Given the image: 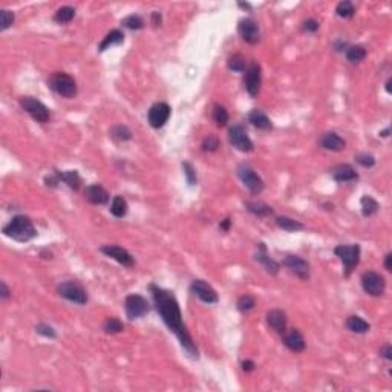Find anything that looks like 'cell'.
Returning <instances> with one entry per match:
<instances>
[{"label": "cell", "instance_id": "obj_1", "mask_svg": "<svg viewBox=\"0 0 392 392\" xmlns=\"http://www.w3.org/2000/svg\"><path fill=\"white\" fill-rule=\"evenodd\" d=\"M151 293H152V297H154V304L157 307L158 314L161 315L162 322L165 323V326L170 329V332H173L182 349L192 357V359H198L199 357V352H198V348L192 339V335L189 334L184 322H182V315H181V310H179V304L176 301V297L173 296V293L164 290V288H159L158 285L152 284L149 287Z\"/></svg>", "mask_w": 392, "mask_h": 392}, {"label": "cell", "instance_id": "obj_2", "mask_svg": "<svg viewBox=\"0 0 392 392\" xmlns=\"http://www.w3.org/2000/svg\"><path fill=\"white\" fill-rule=\"evenodd\" d=\"M3 235L17 240V242H28L37 236V230H35L31 218H28L25 215H17L3 227Z\"/></svg>", "mask_w": 392, "mask_h": 392}, {"label": "cell", "instance_id": "obj_3", "mask_svg": "<svg viewBox=\"0 0 392 392\" xmlns=\"http://www.w3.org/2000/svg\"><path fill=\"white\" fill-rule=\"evenodd\" d=\"M48 86L65 98H74L77 95V81L66 72H54L48 80Z\"/></svg>", "mask_w": 392, "mask_h": 392}, {"label": "cell", "instance_id": "obj_4", "mask_svg": "<svg viewBox=\"0 0 392 392\" xmlns=\"http://www.w3.org/2000/svg\"><path fill=\"white\" fill-rule=\"evenodd\" d=\"M334 254L340 257L343 267H345V276H349L351 271L359 265L360 262V247L357 244L351 245H337L334 248Z\"/></svg>", "mask_w": 392, "mask_h": 392}, {"label": "cell", "instance_id": "obj_5", "mask_svg": "<svg viewBox=\"0 0 392 392\" xmlns=\"http://www.w3.org/2000/svg\"><path fill=\"white\" fill-rule=\"evenodd\" d=\"M57 293L63 299H66L69 302H74L77 305H86L87 304V293H86V290L83 288L81 284L76 282V281H65V282L59 284Z\"/></svg>", "mask_w": 392, "mask_h": 392}, {"label": "cell", "instance_id": "obj_6", "mask_svg": "<svg viewBox=\"0 0 392 392\" xmlns=\"http://www.w3.org/2000/svg\"><path fill=\"white\" fill-rule=\"evenodd\" d=\"M20 106L22 109L29 114L37 123H48L49 118H51V114H49V109L37 98L34 97H22L20 98Z\"/></svg>", "mask_w": 392, "mask_h": 392}, {"label": "cell", "instance_id": "obj_7", "mask_svg": "<svg viewBox=\"0 0 392 392\" xmlns=\"http://www.w3.org/2000/svg\"><path fill=\"white\" fill-rule=\"evenodd\" d=\"M362 288L366 294L372 296V297H380L385 294L386 290V282L385 277L376 271H366L362 274Z\"/></svg>", "mask_w": 392, "mask_h": 392}, {"label": "cell", "instance_id": "obj_8", "mask_svg": "<svg viewBox=\"0 0 392 392\" xmlns=\"http://www.w3.org/2000/svg\"><path fill=\"white\" fill-rule=\"evenodd\" d=\"M236 173L239 176V179L242 181V184L253 193V195H259L264 190V181L262 178L248 165V164H239L236 169Z\"/></svg>", "mask_w": 392, "mask_h": 392}, {"label": "cell", "instance_id": "obj_9", "mask_svg": "<svg viewBox=\"0 0 392 392\" xmlns=\"http://www.w3.org/2000/svg\"><path fill=\"white\" fill-rule=\"evenodd\" d=\"M149 310H151V305H149L147 299L143 297L141 294H129L124 299V311L130 320L144 317L149 313Z\"/></svg>", "mask_w": 392, "mask_h": 392}, {"label": "cell", "instance_id": "obj_10", "mask_svg": "<svg viewBox=\"0 0 392 392\" xmlns=\"http://www.w3.org/2000/svg\"><path fill=\"white\" fill-rule=\"evenodd\" d=\"M244 84L247 92L251 97H256L260 90V84H262V74H260V66L259 63L253 62L247 66L245 69V77H244Z\"/></svg>", "mask_w": 392, "mask_h": 392}, {"label": "cell", "instance_id": "obj_11", "mask_svg": "<svg viewBox=\"0 0 392 392\" xmlns=\"http://www.w3.org/2000/svg\"><path fill=\"white\" fill-rule=\"evenodd\" d=\"M229 141L230 144L240 152H251L253 151V141L247 135L245 129L242 126H232L229 129Z\"/></svg>", "mask_w": 392, "mask_h": 392}, {"label": "cell", "instance_id": "obj_12", "mask_svg": "<svg viewBox=\"0 0 392 392\" xmlns=\"http://www.w3.org/2000/svg\"><path fill=\"white\" fill-rule=\"evenodd\" d=\"M237 31H239V35L242 37L244 42H247L248 45H256L259 43L260 40V31H259V26L257 23L247 17V18H242L237 25Z\"/></svg>", "mask_w": 392, "mask_h": 392}, {"label": "cell", "instance_id": "obj_13", "mask_svg": "<svg viewBox=\"0 0 392 392\" xmlns=\"http://www.w3.org/2000/svg\"><path fill=\"white\" fill-rule=\"evenodd\" d=\"M170 106L167 103H155L149 112H147V120H149V124L154 127V129H159L162 127L169 118H170Z\"/></svg>", "mask_w": 392, "mask_h": 392}, {"label": "cell", "instance_id": "obj_14", "mask_svg": "<svg viewBox=\"0 0 392 392\" xmlns=\"http://www.w3.org/2000/svg\"><path fill=\"white\" fill-rule=\"evenodd\" d=\"M284 265H285L291 273H294L297 277H301V279H304V281H307V279L310 277V264H308L304 257H301V256H296V254H288V256H285Z\"/></svg>", "mask_w": 392, "mask_h": 392}, {"label": "cell", "instance_id": "obj_15", "mask_svg": "<svg viewBox=\"0 0 392 392\" xmlns=\"http://www.w3.org/2000/svg\"><path fill=\"white\" fill-rule=\"evenodd\" d=\"M190 291L202 302L206 304H216L218 302V293L206 282L201 279H196L190 285Z\"/></svg>", "mask_w": 392, "mask_h": 392}, {"label": "cell", "instance_id": "obj_16", "mask_svg": "<svg viewBox=\"0 0 392 392\" xmlns=\"http://www.w3.org/2000/svg\"><path fill=\"white\" fill-rule=\"evenodd\" d=\"M100 251H101L103 254H106L107 257L117 260V262L121 264L123 267H134V264H135L132 254H130L127 250H124V248H121V247H118V245H103V247L100 248Z\"/></svg>", "mask_w": 392, "mask_h": 392}, {"label": "cell", "instance_id": "obj_17", "mask_svg": "<svg viewBox=\"0 0 392 392\" xmlns=\"http://www.w3.org/2000/svg\"><path fill=\"white\" fill-rule=\"evenodd\" d=\"M282 337H284V345L293 352H302L307 348V342H305L302 332L296 328H293L290 331H285L282 334Z\"/></svg>", "mask_w": 392, "mask_h": 392}, {"label": "cell", "instance_id": "obj_18", "mask_svg": "<svg viewBox=\"0 0 392 392\" xmlns=\"http://www.w3.org/2000/svg\"><path fill=\"white\" fill-rule=\"evenodd\" d=\"M84 196L86 199L94 204V206H103L109 201V193L104 187H101L100 184H90L86 187L84 190Z\"/></svg>", "mask_w": 392, "mask_h": 392}, {"label": "cell", "instance_id": "obj_19", "mask_svg": "<svg viewBox=\"0 0 392 392\" xmlns=\"http://www.w3.org/2000/svg\"><path fill=\"white\" fill-rule=\"evenodd\" d=\"M320 147H323L325 151H331V152H340L345 149V141L340 135H337L335 132H326L320 137L319 140Z\"/></svg>", "mask_w": 392, "mask_h": 392}, {"label": "cell", "instance_id": "obj_20", "mask_svg": "<svg viewBox=\"0 0 392 392\" xmlns=\"http://www.w3.org/2000/svg\"><path fill=\"white\" fill-rule=\"evenodd\" d=\"M254 259L259 262V264H262L264 265V268L267 270V273H270V274H277L279 273V270H281V265L267 253V248H265V245L264 244H259V251L254 254Z\"/></svg>", "mask_w": 392, "mask_h": 392}, {"label": "cell", "instance_id": "obj_21", "mask_svg": "<svg viewBox=\"0 0 392 392\" xmlns=\"http://www.w3.org/2000/svg\"><path fill=\"white\" fill-rule=\"evenodd\" d=\"M331 175H332V179L335 182H351V181H357L359 179L357 172L349 164H340V165L334 167Z\"/></svg>", "mask_w": 392, "mask_h": 392}, {"label": "cell", "instance_id": "obj_22", "mask_svg": "<svg viewBox=\"0 0 392 392\" xmlns=\"http://www.w3.org/2000/svg\"><path fill=\"white\" fill-rule=\"evenodd\" d=\"M287 314L282 310H271L267 313V323L273 328L277 334H284L287 331Z\"/></svg>", "mask_w": 392, "mask_h": 392}, {"label": "cell", "instance_id": "obj_23", "mask_svg": "<svg viewBox=\"0 0 392 392\" xmlns=\"http://www.w3.org/2000/svg\"><path fill=\"white\" fill-rule=\"evenodd\" d=\"M248 121L259 130H270L273 127L271 124V120L259 109H253L250 114H248Z\"/></svg>", "mask_w": 392, "mask_h": 392}, {"label": "cell", "instance_id": "obj_24", "mask_svg": "<svg viewBox=\"0 0 392 392\" xmlns=\"http://www.w3.org/2000/svg\"><path fill=\"white\" fill-rule=\"evenodd\" d=\"M245 209H247V212H250L251 215H254L257 218H267V216L273 215V209L260 201H247Z\"/></svg>", "mask_w": 392, "mask_h": 392}, {"label": "cell", "instance_id": "obj_25", "mask_svg": "<svg viewBox=\"0 0 392 392\" xmlns=\"http://www.w3.org/2000/svg\"><path fill=\"white\" fill-rule=\"evenodd\" d=\"M55 173H57L60 182H65L69 189L77 192L81 187V178H80L77 170H66V172H55Z\"/></svg>", "mask_w": 392, "mask_h": 392}, {"label": "cell", "instance_id": "obj_26", "mask_svg": "<svg viewBox=\"0 0 392 392\" xmlns=\"http://www.w3.org/2000/svg\"><path fill=\"white\" fill-rule=\"evenodd\" d=\"M123 42H124V34H123L120 29H114V31H110V32L103 39V42H101L100 46H98V51L103 52V51L109 49V48L114 46V45H121Z\"/></svg>", "mask_w": 392, "mask_h": 392}, {"label": "cell", "instance_id": "obj_27", "mask_svg": "<svg viewBox=\"0 0 392 392\" xmlns=\"http://www.w3.org/2000/svg\"><path fill=\"white\" fill-rule=\"evenodd\" d=\"M346 328L356 334H365L369 331V323L366 320H363L360 315H349L346 319Z\"/></svg>", "mask_w": 392, "mask_h": 392}, {"label": "cell", "instance_id": "obj_28", "mask_svg": "<svg viewBox=\"0 0 392 392\" xmlns=\"http://www.w3.org/2000/svg\"><path fill=\"white\" fill-rule=\"evenodd\" d=\"M345 55H346V60L352 65H357L360 62L365 60L366 57V49L360 45H352V46H348L345 49Z\"/></svg>", "mask_w": 392, "mask_h": 392}, {"label": "cell", "instance_id": "obj_29", "mask_svg": "<svg viewBox=\"0 0 392 392\" xmlns=\"http://www.w3.org/2000/svg\"><path fill=\"white\" fill-rule=\"evenodd\" d=\"M276 226L285 232H301L305 229V226L293 218H288V216H277L276 218Z\"/></svg>", "mask_w": 392, "mask_h": 392}, {"label": "cell", "instance_id": "obj_30", "mask_svg": "<svg viewBox=\"0 0 392 392\" xmlns=\"http://www.w3.org/2000/svg\"><path fill=\"white\" fill-rule=\"evenodd\" d=\"M127 209H129L127 201H126L123 196L117 195V196L112 199V204H110V213H112L115 218H124V216H126V213H127Z\"/></svg>", "mask_w": 392, "mask_h": 392}, {"label": "cell", "instance_id": "obj_31", "mask_svg": "<svg viewBox=\"0 0 392 392\" xmlns=\"http://www.w3.org/2000/svg\"><path fill=\"white\" fill-rule=\"evenodd\" d=\"M360 206H362V213H363V216H366V218L376 215V213L379 212V209H380L379 202H377L372 196H369V195H365V196L360 199Z\"/></svg>", "mask_w": 392, "mask_h": 392}, {"label": "cell", "instance_id": "obj_32", "mask_svg": "<svg viewBox=\"0 0 392 392\" xmlns=\"http://www.w3.org/2000/svg\"><path fill=\"white\" fill-rule=\"evenodd\" d=\"M76 17V9L72 6H62L60 9H57V12L54 14V20L57 23H69L72 18Z\"/></svg>", "mask_w": 392, "mask_h": 392}, {"label": "cell", "instance_id": "obj_33", "mask_svg": "<svg viewBox=\"0 0 392 392\" xmlns=\"http://www.w3.org/2000/svg\"><path fill=\"white\" fill-rule=\"evenodd\" d=\"M103 329L106 334H118L124 329V325L120 319L117 317H109L106 319V322L103 323Z\"/></svg>", "mask_w": 392, "mask_h": 392}, {"label": "cell", "instance_id": "obj_34", "mask_svg": "<svg viewBox=\"0 0 392 392\" xmlns=\"http://www.w3.org/2000/svg\"><path fill=\"white\" fill-rule=\"evenodd\" d=\"M110 137L115 141H129V140H132V132L129 130V127L120 124V126H114L110 129Z\"/></svg>", "mask_w": 392, "mask_h": 392}, {"label": "cell", "instance_id": "obj_35", "mask_svg": "<svg viewBox=\"0 0 392 392\" xmlns=\"http://www.w3.org/2000/svg\"><path fill=\"white\" fill-rule=\"evenodd\" d=\"M227 68H229L230 71H233V72H245V69H247V62H245V59H244L240 54H235V55H232V57L229 59Z\"/></svg>", "mask_w": 392, "mask_h": 392}, {"label": "cell", "instance_id": "obj_36", "mask_svg": "<svg viewBox=\"0 0 392 392\" xmlns=\"http://www.w3.org/2000/svg\"><path fill=\"white\" fill-rule=\"evenodd\" d=\"M335 12H337V15L342 17V18H351V17L354 15V12H356V8H354L352 2L343 0V2H340V3L337 5Z\"/></svg>", "mask_w": 392, "mask_h": 392}, {"label": "cell", "instance_id": "obj_37", "mask_svg": "<svg viewBox=\"0 0 392 392\" xmlns=\"http://www.w3.org/2000/svg\"><path fill=\"white\" fill-rule=\"evenodd\" d=\"M213 120L219 127H224L229 123V112L224 106L221 104H215L213 107Z\"/></svg>", "mask_w": 392, "mask_h": 392}, {"label": "cell", "instance_id": "obj_38", "mask_svg": "<svg viewBox=\"0 0 392 392\" xmlns=\"http://www.w3.org/2000/svg\"><path fill=\"white\" fill-rule=\"evenodd\" d=\"M254 305H256V301H254V297L250 296V294L240 296V297L237 299V302H236V307H237V310H239L240 313H248V311H251V310L254 308Z\"/></svg>", "mask_w": 392, "mask_h": 392}, {"label": "cell", "instance_id": "obj_39", "mask_svg": "<svg viewBox=\"0 0 392 392\" xmlns=\"http://www.w3.org/2000/svg\"><path fill=\"white\" fill-rule=\"evenodd\" d=\"M121 25L126 26V28H129V29H141V28L144 26V22H143V18H141L140 15L130 14V15H127L126 18H123Z\"/></svg>", "mask_w": 392, "mask_h": 392}, {"label": "cell", "instance_id": "obj_40", "mask_svg": "<svg viewBox=\"0 0 392 392\" xmlns=\"http://www.w3.org/2000/svg\"><path fill=\"white\" fill-rule=\"evenodd\" d=\"M219 146H221V143H219L218 137H215V135L206 137L204 141H202V144H201V147H202L204 152H216V151L219 149Z\"/></svg>", "mask_w": 392, "mask_h": 392}, {"label": "cell", "instance_id": "obj_41", "mask_svg": "<svg viewBox=\"0 0 392 392\" xmlns=\"http://www.w3.org/2000/svg\"><path fill=\"white\" fill-rule=\"evenodd\" d=\"M12 23H14V14L8 9H2L0 11V29L6 31Z\"/></svg>", "mask_w": 392, "mask_h": 392}, {"label": "cell", "instance_id": "obj_42", "mask_svg": "<svg viewBox=\"0 0 392 392\" xmlns=\"http://www.w3.org/2000/svg\"><path fill=\"white\" fill-rule=\"evenodd\" d=\"M182 169H184V175H185V178H187V182H189V185H195L196 182H198V178H196V170H195V167L190 164V162H182Z\"/></svg>", "mask_w": 392, "mask_h": 392}, {"label": "cell", "instance_id": "obj_43", "mask_svg": "<svg viewBox=\"0 0 392 392\" xmlns=\"http://www.w3.org/2000/svg\"><path fill=\"white\" fill-rule=\"evenodd\" d=\"M356 161H357V164H360L365 169H371L376 165V158L371 154H359V155H356Z\"/></svg>", "mask_w": 392, "mask_h": 392}, {"label": "cell", "instance_id": "obj_44", "mask_svg": "<svg viewBox=\"0 0 392 392\" xmlns=\"http://www.w3.org/2000/svg\"><path fill=\"white\" fill-rule=\"evenodd\" d=\"M35 331H37V334H40V335H43V337H48V339H55V337H57L55 329H54L52 326L46 325V323L37 325V326H35Z\"/></svg>", "mask_w": 392, "mask_h": 392}, {"label": "cell", "instance_id": "obj_45", "mask_svg": "<svg viewBox=\"0 0 392 392\" xmlns=\"http://www.w3.org/2000/svg\"><path fill=\"white\" fill-rule=\"evenodd\" d=\"M319 22L315 20V18H308V20H305L304 22V25H302V29L305 31V32H315L317 29H319Z\"/></svg>", "mask_w": 392, "mask_h": 392}, {"label": "cell", "instance_id": "obj_46", "mask_svg": "<svg viewBox=\"0 0 392 392\" xmlns=\"http://www.w3.org/2000/svg\"><path fill=\"white\" fill-rule=\"evenodd\" d=\"M380 356L386 360H392V346L389 343H386L382 349H380Z\"/></svg>", "mask_w": 392, "mask_h": 392}, {"label": "cell", "instance_id": "obj_47", "mask_svg": "<svg viewBox=\"0 0 392 392\" xmlns=\"http://www.w3.org/2000/svg\"><path fill=\"white\" fill-rule=\"evenodd\" d=\"M9 294H11L9 288L6 287V284H5V282H2V284H0V296H2V299H3V301H5V299H8V297H9Z\"/></svg>", "mask_w": 392, "mask_h": 392}, {"label": "cell", "instance_id": "obj_48", "mask_svg": "<svg viewBox=\"0 0 392 392\" xmlns=\"http://www.w3.org/2000/svg\"><path fill=\"white\" fill-rule=\"evenodd\" d=\"M254 368H256L254 362H251V360H245V362H242V369H244L245 372H251Z\"/></svg>", "mask_w": 392, "mask_h": 392}, {"label": "cell", "instance_id": "obj_49", "mask_svg": "<svg viewBox=\"0 0 392 392\" xmlns=\"http://www.w3.org/2000/svg\"><path fill=\"white\" fill-rule=\"evenodd\" d=\"M230 226H232V219H230V218H226V219L221 221V224H219L221 230H224V232H229V230H230Z\"/></svg>", "mask_w": 392, "mask_h": 392}, {"label": "cell", "instance_id": "obj_50", "mask_svg": "<svg viewBox=\"0 0 392 392\" xmlns=\"http://www.w3.org/2000/svg\"><path fill=\"white\" fill-rule=\"evenodd\" d=\"M392 253H388L386 256H385V268H386V271H392Z\"/></svg>", "mask_w": 392, "mask_h": 392}, {"label": "cell", "instance_id": "obj_51", "mask_svg": "<svg viewBox=\"0 0 392 392\" xmlns=\"http://www.w3.org/2000/svg\"><path fill=\"white\" fill-rule=\"evenodd\" d=\"M152 23L155 25V26H158V25H161V14L159 12H152Z\"/></svg>", "mask_w": 392, "mask_h": 392}, {"label": "cell", "instance_id": "obj_52", "mask_svg": "<svg viewBox=\"0 0 392 392\" xmlns=\"http://www.w3.org/2000/svg\"><path fill=\"white\" fill-rule=\"evenodd\" d=\"M380 137H383V138H388V137H389V127H388V129H385L383 132H380Z\"/></svg>", "mask_w": 392, "mask_h": 392}, {"label": "cell", "instance_id": "obj_53", "mask_svg": "<svg viewBox=\"0 0 392 392\" xmlns=\"http://www.w3.org/2000/svg\"><path fill=\"white\" fill-rule=\"evenodd\" d=\"M386 90H388V92L391 94V79L386 81Z\"/></svg>", "mask_w": 392, "mask_h": 392}, {"label": "cell", "instance_id": "obj_54", "mask_svg": "<svg viewBox=\"0 0 392 392\" xmlns=\"http://www.w3.org/2000/svg\"><path fill=\"white\" fill-rule=\"evenodd\" d=\"M239 6H240V8H247V9H250V8H251L248 3H239Z\"/></svg>", "mask_w": 392, "mask_h": 392}]
</instances>
